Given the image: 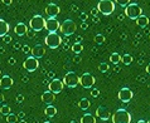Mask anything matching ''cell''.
I'll return each mask as SVG.
<instances>
[{"label":"cell","instance_id":"obj_52","mask_svg":"<svg viewBox=\"0 0 150 123\" xmlns=\"http://www.w3.org/2000/svg\"><path fill=\"white\" fill-rule=\"evenodd\" d=\"M69 123H76V122H74V121H72V122H69Z\"/></svg>","mask_w":150,"mask_h":123},{"label":"cell","instance_id":"obj_2","mask_svg":"<svg viewBox=\"0 0 150 123\" xmlns=\"http://www.w3.org/2000/svg\"><path fill=\"white\" fill-rule=\"evenodd\" d=\"M124 14L126 15L129 19L136 20L140 15H143V9H141L136 3H130L126 8H125V13Z\"/></svg>","mask_w":150,"mask_h":123},{"label":"cell","instance_id":"obj_23","mask_svg":"<svg viewBox=\"0 0 150 123\" xmlns=\"http://www.w3.org/2000/svg\"><path fill=\"white\" fill-rule=\"evenodd\" d=\"M78 107H80L81 109H83V110L88 109L90 108V101L86 99V98H82V99L78 102Z\"/></svg>","mask_w":150,"mask_h":123},{"label":"cell","instance_id":"obj_31","mask_svg":"<svg viewBox=\"0 0 150 123\" xmlns=\"http://www.w3.org/2000/svg\"><path fill=\"white\" fill-rule=\"evenodd\" d=\"M116 4L120 5V6H125V8H126L129 4H130V1H129V0H116Z\"/></svg>","mask_w":150,"mask_h":123},{"label":"cell","instance_id":"obj_7","mask_svg":"<svg viewBox=\"0 0 150 123\" xmlns=\"http://www.w3.org/2000/svg\"><path fill=\"white\" fill-rule=\"evenodd\" d=\"M29 25H30L32 30L40 31V30H43L44 28H45V19L43 18V16H40V15H34L30 19V23H29Z\"/></svg>","mask_w":150,"mask_h":123},{"label":"cell","instance_id":"obj_46","mask_svg":"<svg viewBox=\"0 0 150 123\" xmlns=\"http://www.w3.org/2000/svg\"><path fill=\"white\" fill-rule=\"evenodd\" d=\"M81 40H82V38H81V36H78V38H77V43L81 44Z\"/></svg>","mask_w":150,"mask_h":123},{"label":"cell","instance_id":"obj_30","mask_svg":"<svg viewBox=\"0 0 150 123\" xmlns=\"http://www.w3.org/2000/svg\"><path fill=\"white\" fill-rule=\"evenodd\" d=\"M98 71L102 72V73L107 72V71H109V64H107V63H101L98 65Z\"/></svg>","mask_w":150,"mask_h":123},{"label":"cell","instance_id":"obj_49","mask_svg":"<svg viewBox=\"0 0 150 123\" xmlns=\"http://www.w3.org/2000/svg\"><path fill=\"white\" fill-rule=\"evenodd\" d=\"M136 123H148V122H145V121H143V120H141V121H137Z\"/></svg>","mask_w":150,"mask_h":123},{"label":"cell","instance_id":"obj_8","mask_svg":"<svg viewBox=\"0 0 150 123\" xmlns=\"http://www.w3.org/2000/svg\"><path fill=\"white\" fill-rule=\"evenodd\" d=\"M95 83H96V79L91 73H83V74L80 77V84L86 89L93 87Z\"/></svg>","mask_w":150,"mask_h":123},{"label":"cell","instance_id":"obj_32","mask_svg":"<svg viewBox=\"0 0 150 123\" xmlns=\"http://www.w3.org/2000/svg\"><path fill=\"white\" fill-rule=\"evenodd\" d=\"M22 50H23V53H32V48L28 45V44H24V45L22 47Z\"/></svg>","mask_w":150,"mask_h":123},{"label":"cell","instance_id":"obj_20","mask_svg":"<svg viewBox=\"0 0 150 123\" xmlns=\"http://www.w3.org/2000/svg\"><path fill=\"white\" fill-rule=\"evenodd\" d=\"M150 20L146 15H140L139 18L136 19V24H137V27H140V28H146Z\"/></svg>","mask_w":150,"mask_h":123},{"label":"cell","instance_id":"obj_43","mask_svg":"<svg viewBox=\"0 0 150 123\" xmlns=\"http://www.w3.org/2000/svg\"><path fill=\"white\" fill-rule=\"evenodd\" d=\"M146 73H148V74L150 75V63L146 65Z\"/></svg>","mask_w":150,"mask_h":123},{"label":"cell","instance_id":"obj_39","mask_svg":"<svg viewBox=\"0 0 150 123\" xmlns=\"http://www.w3.org/2000/svg\"><path fill=\"white\" fill-rule=\"evenodd\" d=\"M34 30H28V33H27V34L29 35V38H33V35H34Z\"/></svg>","mask_w":150,"mask_h":123},{"label":"cell","instance_id":"obj_26","mask_svg":"<svg viewBox=\"0 0 150 123\" xmlns=\"http://www.w3.org/2000/svg\"><path fill=\"white\" fill-rule=\"evenodd\" d=\"M0 113L4 114V116H8V114H10V107L8 104H1L0 106Z\"/></svg>","mask_w":150,"mask_h":123},{"label":"cell","instance_id":"obj_6","mask_svg":"<svg viewBox=\"0 0 150 123\" xmlns=\"http://www.w3.org/2000/svg\"><path fill=\"white\" fill-rule=\"evenodd\" d=\"M44 42H45V45L47 47H49L51 49H56L61 45L62 38L57 34V33H49V34L45 36Z\"/></svg>","mask_w":150,"mask_h":123},{"label":"cell","instance_id":"obj_9","mask_svg":"<svg viewBox=\"0 0 150 123\" xmlns=\"http://www.w3.org/2000/svg\"><path fill=\"white\" fill-rule=\"evenodd\" d=\"M23 67L28 72H35L39 67V62H38V59H35L34 57H28V58L24 60Z\"/></svg>","mask_w":150,"mask_h":123},{"label":"cell","instance_id":"obj_37","mask_svg":"<svg viewBox=\"0 0 150 123\" xmlns=\"http://www.w3.org/2000/svg\"><path fill=\"white\" fill-rule=\"evenodd\" d=\"M97 13H98V9H97V8H93V9L91 10V14H92V15H97Z\"/></svg>","mask_w":150,"mask_h":123},{"label":"cell","instance_id":"obj_21","mask_svg":"<svg viewBox=\"0 0 150 123\" xmlns=\"http://www.w3.org/2000/svg\"><path fill=\"white\" fill-rule=\"evenodd\" d=\"M44 114L47 117L49 118H53V117H56V114H57V108L54 107V106H48V107H45L44 109Z\"/></svg>","mask_w":150,"mask_h":123},{"label":"cell","instance_id":"obj_51","mask_svg":"<svg viewBox=\"0 0 150 123\" xmlns=\"http://www.w3.org/2000/svg\"><path fill=\"white\" fill-rule=\"evenodd\" d=\"M3 101V96H1V94H0V102H1Z\"/></svg>","mask_w":150,"mask_h":123},{"label":"cell","instance_id":"obj_47","mask_svg":"<svg viewBox=\"0 0 150 123\" xmlns=\"http://www.w3.org/2000/svg\"><path fill=\"white\" fill-rule=\"evenodd\" d=\"M77 9H78V8H77L76 5H72V10H73V11H76Z\"/></svg>","mask_w":150,"mask_h":123},{"label":"cell","instance_id":"obj_16","mask_svg":"<svg viewBox=\"0 0 150 123\" xmlns=\"http://www.w3.org/2000/svg\"><path fill=\"white\" fill-rule=\"evenodd\" d=\"M45 55V49L43 45H40V44H37L32 48V57H34L35 59H39V58H43Z\"/></svg>","mask_w":150,"mask_h":123},{"label":"cell","instance_id":"obj_4","mask_svg":"<svg viewBox=\"0 0 150 123\" xmlns=\"http://www.w3.org/2000/svg\"><path fill=\"white\" fill-rule=\"evenodd\" d=\"M59 30H61L62 34L66 35V36L72 35V34H74V33H76V23H74L73 20H71V19L64 20V22L61 24Z\"/></svg>","mask_w":150,"mask_h":123},{"label":"cell","instance_id":"obj_22","mask_svg":"<svg viewBox=\"0 0 150 123\" xmlns=\"http://www.w3.org/2000/svg\"><path fill=\"white\" fill-rule=\"evenodd\" d=\"M81 123H96V118L91 113H85L81 117Z\"/></svg>","mask_w":150,"mask_h":123},{"label":"cell","instance_id":"obj_17","mask_svg":"<svg viewBox=\"0 0 150 123\" xmlns=\"http://www.w3.org/2000/svg\"><path fill=\"white\" fill-rule=\"evenodd\" d=\"M14 33L16 35H19V36H23V35H25L27 33H28V27H27V24H24V23H18L15 25L14 28Z\"/></svg>","mask_w":150,"mask_h":123},{"label":"cell","instance_id":"obj_33","mask_svg":"<svg viewBox=\"0 0 150 123\" xmlns=\"http://www.w3.org/2000/svg\"><path fill=\"white\" fill-rule=\"evenodd\" d=\"M1 39H3V42H4V43H10V42H11V36H10L9 34L5 35V36H3Z\"/></svg>","mask_w":150,"mask_h":123},{"label":"cell","instance_id":"obj_27","mask_svg":"<svg viewBox=\"0 0 150 123\" xmlns=\"http://www.w3.org/2000/svg\"><path fill=\"white\" fill-rule=\"evenodd\" d=\"M83 50V45L82 44H78V43H74L72 45V52L76 53V54H80V53Z\"/></svg>","mask_w":150,"mask_h":123},{"label":"cell","instance_id":"obj_55","mask_svg":"<svg viewBox=\"0 0 150 123\" xmlns=\"http://www.w3.org/2000/svg\"><path fill=\"white\" fill-rule=\"evenodd\" d=\"M0 73H1V71H0Z\"/></svg>","mask_w":150,"mask_h":123},{"label":"cell","instance_id":"obj_28","mask_svg":"<svg viewBox=\"0 0 150 123\" xmlns=\"http://www.w3.org/2000/svg\"><path fill=\"white\" fill-rule=\"evenodd\" d=\"M6 122L8 123H16V122H18V116L14 114V113L8 114V116H6Z\"/></svg>","mask_w":150,"mask_h":123},{"label":"cell","instance_id":"obj_34","mask_svg":"<svg viewBox=\"0 0 150 123\" xmlns=\"http://www.w3.org/2000/svg\"><path fill=\"white\" fill-rule=\"evenodd\" d=\"M91 96H92V97H98L100 96V91H98V89H92V91H91Z\"/></svg>","mask_w":150,"mask_h":123},{"label":"cell","instance_id":"obj_5","mask_svg":"<svg viewBox=\"0 0 150 123\" xmlns=\"http://www.w3.org/2000/svg\"><path fill=\"white\" fill-rule=\"evenodd\" d=\"M63 85L66 87H69V88H74L80 84V77H78L74 72H68L67 74L63 77Z\"/></svg>","mask_w":150,"mask_h":123},{"label":"cell","instance_id":"obj_41","mask_svg":"<svg viewBox=\"0 0 150 123\" xmlns=\"http://www.w3.org/2000/svg\"><path fill=\"white\" fill-rule=\"evenodd\" d=\"M81 27H82V29H83V30H86V29H87V28H88V25H87V23H83V24H82V25H81Z\"/></svg>","mask_w":150,"mask_h":123},{"label":"cell","instance_id":"obj_44","mask_svg":"<svg viewBox=\"0 0 150 123\" xmlns=\"http://www.w3.org/2000/svg\"><path fill=\"white\" fill-rule=\"evenodd\" d=\"M19 48H20V44L19 43H15L14 44V49H19Z\"/></svg>","mask_w":150,"mask_h":123},{"label":"cell","instance_id":"obj_25","mask_svg":"<svg viewBox=\"0 0 150 123\" xmlns=\"http://www.w3.org/2000/svg\"><path fill=\"white\" fill-rule=\"evenodd\" d=\"M121 62L125 64V65H129V64H131L132 63V57L130 54H124L121 57Z\"/></svg>","mask_w":150,"mask_h":123},{"label":"cell","instance_id":"obj_13","mask_svg":"<svg viewBox=\"0 0 150 123\" xmlns=\"http://www.w3.org/2000/svg\"><path fill=\"white\" fill-rule=\"evenodd\" d=\"M59 11H61L59 6L54 3H49L48 5L45 6V14H47L49 18H54V16H57L59 14Z\"/></svg>","mask_w":150,"mask_h":123},{"label":"cell","instance_id":"obj_35","mask_svg":"<svg viewBox=\"0 0 150 123\" xmlns=\"http://www.w3.org/2000/svg\"><path fill=\"white\" fill-rule=\"evenodd\" d=\"M80 18H81L82 22H86V20L88 19V14H87V13H81V16H80Z\"/></svg>","mask_w":150,"mask_h":123},{"label":"cell","instance_id":"obj_40","mask_svg":"<svg viewBox=\"0 0 150 123\" xmlns=\"http://www.w3.org/2000/svg\"><path fill=\"white\" fill-rule=\"evenodd\" d=\"M9 64H10V65H14V64H15V59H14V58H10V59H9Z\"/></svg>","mask_w":150,"mask_h":123},{"label":"cell","instance_id":"obj_1","mask_svg":"<svg viewBox=\"0 0 150 123\" xmlns=\"http://www.w3.org/2000/svg\"><path fill=\"white\" fill-rule=\"evenodd\" d=\"M112 123H130L131 122V114L126 109H117L111 116Z\"/></svg>","mask_w":150,"mask_h":123},{"label":"cell","instance_id":"obj_18","mask_svg":"<svg viewBox=\"0 0 150 123\" xmlns=\"http://www.w3.org/2000/svg\"><path fill=\"white\" fill-rule=\"evenodd\" d=\"M54 99H56V96L52 92H49V91L44 92L43 94H42V102L45 103V104H48V106H51L53 102H54Z\"/></svg>","mask_w":150,"mask_h":123},{"label":"cell","instance_id":"obj_42","mask_svg":"<svg viewBox=\"0 0 150 123\" xmlns=\"http://www.w3.org/2000/svg\"><path fill=\"white\" fill-rule=\"evenodd\" d=\"M16 116H18L19 118H22V120H24V112H20L19 114H16Z\"/></svg>","mask_w":150,"mask_h":123},{"label":"cell","instance_id":"obj_19","mask_svg":"<svg viewBox=\"0 0 150 123\" xmlns=\"http://www.w3.org/2000/svg\"><path fill=\"white\" fill-rule=\"evenodd\" d=\"M9 24H8L5 20H3V19H0V36H5L8 35V31H9Z\"/></svg>","mask_w":150,"mask_h":123},{"label":"cell","instance_id":"obj_54","mask_svg":"<svg viewBox=\"0 0 150 123\" xmlns=\"http://www.w3.org/2000/svg\"><path fill=\"white\" fill-rule=\"evenodd\" d=\"M148 123H150V120H149V121H148Z\"/></svg>","mask_w":150,"mask_h":123},{"label":"cell","instance_id":"obj_12","mask_svg":"<svg viewBox=\"0 0 150 123\" xmlns=\"http://www.w3.org/2000/svg\"><path fill=\"white\" fill-rule=\"evenodd\" d=\"M117 97H119V99L121 101V102H125V103H127V102H130V101L132 99L134 94H132L131 89H129V88H122V89H120Z\"/></svg>","mask_w":150,"mask_h":123},{"label":"cell","instance_id":"obj_38","mask_svg":"<svg viewBox=\"0 0 150 123\" xmlns=\"http://www.w3.org/2000/svg\"><path fill=\"white\" fill-rule=\"evenodd\" d=\"M3 4H5V5H11L13 1H11V0H3Z\"/></svg>","mask_w":150,"mask_h":123},{"label":"cell","instance_id":"obj_14","mask_svg":"<svg viewBox=\"0 0 150 123\" xmlns=\"http://www.w3.org/2000/svg\"><path fill=\"white\" fill-rule=\"evenodd\" d=\"M96 116H97L101 121H107L111 117L110 110L107 109L105 106H100V107H97V109H96Z\"/></svg>","mask_w":150,"mask_h":123},{"label":"cell","instance_id":"obj_53","mask_svg":"<svg viewBox=\"0 0 150 123\" xmlns=\"http://www.w3.org/2000/svg\"><path fill=\"white\" fill-rule=\"evenodd\" d=\"M44 123H51V122H44Z\"/></svg>","mask_w":150,"mask_h":123},{"label":"cell","instance_id":"obj_15","mask_svg":"<svg viewBox=\"0 0 150 123\" xmlns=\"http://www.w3.org/2000/svg\"><path fill=\"white\" fill-rule=\"evenodd\" d=\"M14 84V80L13 78L9 77V75H3L1 78H0V88L1 89H10L11 87H13Z\"/></svg>","mask_w":150,"mask_h":123},{"label":"cell","instance_id":"obj_50","mask_svg":"<svg viewBox=\"0 0 150 123\" xmlns=\"http://www.w3.org/2000/svg\"><path fill=\"white\" fill-rule=\"evenodd\" d=\"M19 123H27V121H24V120H22V121H20Z\"/></svg>","mask_w":150,"mask_h":123},{"label":"cell","instance_id":"obj_24","mask_svg":"<svg viewBox=\"0 0 150 123\" xmlns=\"http://www.w3.org/2000/svg\"><path fill=\"white\" fill-rule=\"evenodd\" d=\"M110 62L114 64H117L121 62V55L119 54V53H112V54L110 55Z\"/></svg>","mask_w":150,"mask_h":123},{"label":"cell","instance_id":"obj_29","mask_svg":"<svg viewBox=\"0 0 150 123\" xmlns=\"http://www.w3.org/2000/svg\"><path fill=\"white\" fill-rule=\"evenodd\" d=\"M93 40H95V43H97V44H103L105 43V36L102 34H96Z\"/></svg>","mask_w":150,"mask_h":123},{"label":"cell","instance_id":"obj_11","mask_svg":"<svg viewBox=\"0 0 150 123\" xmlns=\"http://www.w3.org/2000/svg\"><path fill=\"white\" fill-rule=\"evenodd\" d=\"M63 82L59 80V79H53L51 83H49L48 85V88H49V92H52L53 94H58V93H61L62 91H63Z\"/></svg>","mask_w":150,"mask_h":123},{"label":"cell","instance_id":"obj_36","mask_svg":"<svg viewBox=\"0 0 150 123\" xmlns=\"http://www.w3.org/2000/svg\"><path fill=\"white\" fill-rule=\"evenodd\" d=\"M23 101H24V96H22V94H19V96L16 97V102H18V103H22Z\"/></svg>","mask_w":150,"mask_h":123},{"label":"cell","instance_id":"obj_45","mask_svg":"<svg viewBox=\"0 0 150 123\" xmlns=\"http://www.w3.org/2000/svg\"><path fill=\"white\" fill-rule=\"evenodd\" d=\"M124 16H125V14H120V15H119V19H120V20H122V19H124Z\"/></svg>","mask_w":150,"mask_h":123},{"label":"cell","instance_id":"obj_48","mask_svg":"<svg viewBox=\"0 0 150 123\" xmlns=\"http://www.w3.org/2000/svg\"><path fill=\"white\" fill-rule=\"evenodd\" d=\"M73 60H74V62H80V60H81V58H80V57H77V58H74Z\"/></svg>","mask_w":150,"mask_h":123},{"label":"cell","instance_id":"obj_10","mask_svg":"<svg viewBox=\"0 0 150 123\" xmlns=\"http://www.w3.org/2000/svg\"><path fill=\"white\" fill-rule=\"evenodd\" d=\"M61 24L56 18H49L45 20V29L49 33H57V30H59Z\"/></svg>","mask_w":150,"mask_h":123},{"label":"cell","instance_id":"obj_3","mask_svg":"<svg viewBox=\"0 0 150 123\" xmlns=\"http://www.w3.org/2000/svg\"><path fill=\"white\" fill-rule=\"evenodd\" d=\"M97 9L98 13L103 15H110L115 10V3L112 0H100L97 4Z\"/></svg>","mask_w":150,"mask_h":123}]
</instances>
